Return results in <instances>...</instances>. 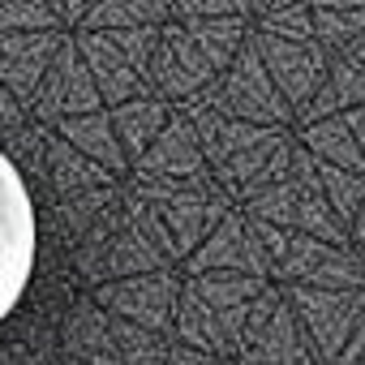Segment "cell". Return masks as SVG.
Segmentation results:
<instances>
[{
    "instance_id": "obj_1",
    "label": "cell",
    "mask_w": 365,
    "mask_h": 365,
    "mask_svg": "<svg viewBox=\"0 0 365 365\" xmlns=\"http://www.w3.org/2000/svg\"><path fill=\"white\" fill-rule=\"evenodd\" d=\"M35 254H39V224L31 190L18 163L0 150V322L18 309L35 275Z\"/></svg>"
}]
</instances>
